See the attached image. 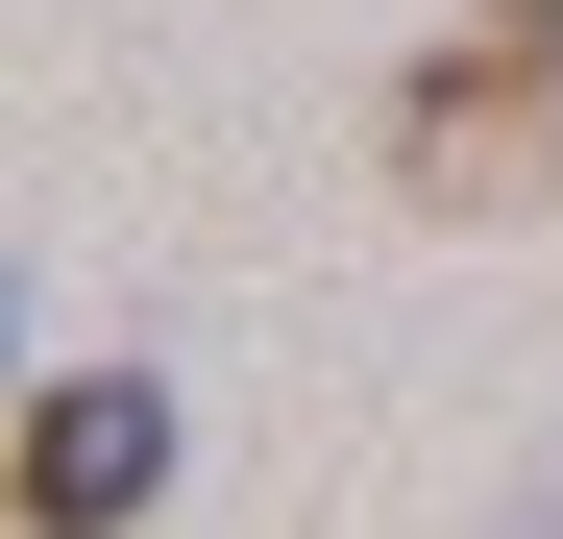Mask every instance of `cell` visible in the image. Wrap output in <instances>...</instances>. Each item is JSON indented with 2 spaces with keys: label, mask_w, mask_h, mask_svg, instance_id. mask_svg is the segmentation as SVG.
<instances>
[{
  "label": "cell",
  "mask_w": 563,
  "mask_h": 539,
  "mask_svg": "<svg viewBox=\"0 0 563 539\" xmlns=\"http://www.w3.org/2000/svg\"><path fill=\"white\" fill-rule=\"evenodd\" d=\"M367 147H393L417 221H515V197H563V0H441L417 74L367 99Z\"/></svg>",
  "instance_id": "obj_1"
},
{
  "label": "cell",
  "mask_w": 563,
  "mask_h": 539,
  "mask_svg": "<svg viewBox=\"0 0 563 539\" xmlns=\"http://www.w3.org/2000/svg\"><path fill=\"white\" fill-rule=\"evenodd\" d=\"M0 491H25V539H123L172 491V369H49L0 417Z\"/></svg>",
  "instance_id": "obj_2"
},
{
  "label": "cell",
  "mask_w": 563,
  "mask_h": 539,
  "mask_svg": "<svg viewBox=\"0 0 563 539\" xmlns=\"http://www.w3.org/2000/svg\"><path fill=\"white\" fill-rule=\"evenodd\" d=\"M0 417H25V295H0Z\"/></svg>",
  "instance_id": "obj_3"
},
{
  "label": "cell",
  "mask_w": 563,
  "mask_h": 539,
  "mask_svg": "<svg viewBox=\"0 0 563 539\" xmlns=\"http://www.w3.org/2000/svg\"><path fill=\"white\" fill-rule=\"evenodd\" d=\"M515 539H563V491H539V515H515Z\"/></svg>",
  "instance_id": "obj_4"
}]
</instances>
